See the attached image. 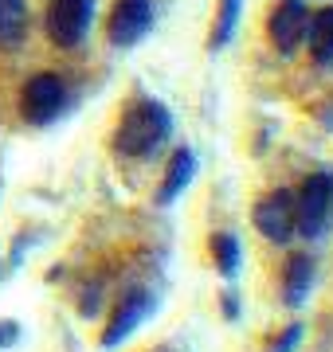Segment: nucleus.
<instances>
[{"instance_id":"obj_14","label":"nucleus","mask_w":333,"mask_h":352,"mask_svg":"<svg viewBox=\"0 0 333 352\" xmlns=\"http://www.w3.org/2000/svg\"><path fill=\"white\" fill-rule=\"evenodd\" d=\"M235 20H239V0H224V4H219V20H216V28H212V51L224 47L231 39Z\"/></svg>"},{"instance_id":"obj_9","label":"nucleus","mask_w":333,"mask_h":352,"mask_svg":"<svg viewBox=\"0 0 333 352\" xmlns=\"http://www.w3.org/2000/svg\"><path fill=\"white\" fill-rule=\"evenodd\" d=\"M193 173H196V157H193V149H177V153H173V161H169L165 180H161V204H173V200H177L180 192L189 188Z\"/></svg>"},{"instance_id":"obj_7","label":"nucleus","mask_w":333,"mask_h":352,"mask_svg":"<svg viewBox=\"0 0 333 352\" xmlns=\"http://www.w3.org/2000/svg\"><path fill=\"white\" fill-rule=\"evenodd\" d=\"M306 28H310V8L302 0H282L270 12V39H275V47L282 55H290L306 39Z\"/></svg>"},{"instance_id":"obj_1","label":"nucleus","mask_w":333,"mask_h":352,"mask_svg":"<svg viewBox=\"0 0 333 352\" xmlns=\"http://www.w3.org/2000/svg\"><path fill=\"white\" fill-rule=\"evenodd\" d=\"M169 129H173V118H169V110L161 102H138L118 126L114 149L122 157H149L153 149L165 145Z\"/></svg>"},{"instance_id":"obj_16","label":"nucleus","mask_w":333,"mask_h":352,"mask_svg":"<svg viewBox=\"0 0 333 352\" xmlns=\"http://www.w3.org/2000/svg\"><path fill=\"white\" fill-rule=\"evenodd\" d=\"M16 337H20V329H16L12 321H0V349H8V344H16Z\"/></svg>"},{"instance_id":"obj_15","label":"nucleus","mask_w":333,"mask_h":352,"mask_svg":"<svg viewBox=\"0 0 333 352\" xmlns=\"http://www.w3.org/2000/svg\"><path fill=\"white\" fill-rule=\"evenodd\" d=\"M298 337H302V325H290V329H286V333H282V340H279V344H275V352H294Z\"/></svg>"},{"instance_id":"obj_10","label":"nucleus","mask_w":333,"mask_h":352,"mask_svg":"<svg viewBox=\"0 0 333 352\" xmlns=\"http://www.w3.org/2000/svg\"><path fill=\"white\" fill-rule=\"evenodd\" d=\"M314 286V263L306 254H290L286 263V305H302Z\"/></svg>"},{"instance_id":"obj_13","label":"nucleus","mask_w":333,"mask_h":352,"mask_svg":"<svg viewBox=\"0 0 333 352\" xmlns=\"http://www.w3.org/2000/svg\"><path fill=\"white\" fill-rule=\"evenodd\" d=\"M212 254H216L219 274L235 278V270H239V243H235V235H216L212 239Z\"/></svg>"},{"instance_id":"obj_6","label":"nucleus","mask_w":333,"mask_h":352,"mask_svg":"<svg viewBox=\"0 0 333 352\" xmlns=\"http://www.w3.org/2000/svg\"><path fill=\"white\" fill-rule=\"evenodd\" d=\"M255 227L270 243H286L294 235V196L290 192H270L267 200L255 204Z\"/></svg>"},{"instance_id":"obj_2","label":"nucleus","mask_w":333,"mask_h":352,"mask_svg":"<svg viewBox=\"0 0 333 352\" xmlns=\"http://www.w3.org/2000/svg\"><path fill=\"white\" fill-rule=\"evenodd\" d=\"M330 204H333V180L325 173H314L302 184V196L294 204V231H302L306 239L325 231V219H330Z\"/></svg>"},{"instance_id":"obj_11","label":"nucleus","mask_w":333,"mask_h":352,"mask_svg":"<svg viewBox=\"0 0 333 352\" xmlns=\"http://www.w3.org/2000/svg\"><path fill=\"white\" fill-rule=\"evenodd\" d=\"M28 8L24 0H0V47H16L24 39Z\"/></svg>"},{"instance_id":"obj_3","label":"nucleus","mask_w":333,"mask_h":352,"mask_svg":"<svg viewBox=\"0 0 333 352\" xmlns=\"http://www.w3.org/2000/svg\"><path fill=\"white\" fill-rule=\"evenodd\" d=\"M94 4L90 0H52V12H47V36L59 47H75L78 39L87 36Z\"/></svg>"},{"instance_id":"obj_8","label":"nucleus","mask_w":333,"mask_h":352,"mask_svg":"<svg viewBox=\"0 0 333 352\" xmlns=\"http://www.w3.org/2000/svg\"><path fill=\"white\" fill-rule=\"evenodd\" d=\"M149 309H153V298H149V294H141V289H133L126 302L114 309V317H110V325H106V333H103V349L122 344V340H126L129 333L149 317Z\"/></svg>"},{"instance_id":"obj_12","label":"nucleus","mask_w":333,"mask_h":352,"mask_svg":"<svg viewBox=\"0 0 333 352\" xmlns=\"http://www.w3.org/2000/svg\"><path fill=\"white\" fill-rule=\"evenodd\" d=\"M310 36V55L318 59V63H330L333 59V8H321L306 28Z\"/></svg>"},{"instance_id":"obj_4","label":"nucleus","mask_w":333,"mask_h":352,"mask_svg":"<svg viewBox=\"0 0 333 352\" xmlns=\"http://www.w3.org/2000/svg\"><path fill=\"white\" fill-rule=\"evenodd\" d=\"M67 102V87L59 82L55 75H36L32 82L24 87V102H20V110L32 126H47L55 113L63 110Z\"/></svg>"},{"instance_id":"obj_5","label":"nucleus","mask_w":333,"mask_h":352,"mask_svg":"<svg viewBox=\"0 0 333 352\" xmlns=\"http://www.w3.org/2000/svg\"><path fill=\"white\" fill-rule=\"evenodd\" d=\"M153 24V0H118L114 12H110V39L118 47L138 43Z\"/></svg>"}]
</instances>
